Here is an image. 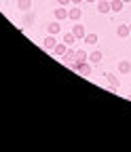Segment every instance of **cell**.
<instances>
[{
	"label": "cell",
	"mask_w": 131,
	"mask_h": 152,
	"mask_svg": "<svg viewBox=\"0 0 131 152\" xmlns=\"http://www.w3.org/2000/svg\"><path fill=\"white\" fill-rule=\"evenodd\" d=\"M72 34H74V36H76V38H85V36H87V32H85V28H83V26H81L78 21H76V26H74V28H72Z\"/></svg>",
	"instance_id": "5b68a950"
},
{
	"label": "cell",
	"mask_w": 131,
	"mask_h": 152,
	"mask_svg": "<svg viewBox=\"0 0 131 152\" xmlns=\"http://www.w3.org/2000/svg\"><path fill=\"white\" fill-rule=\"evenodd\" d=\"M83 40H85L87 45H95V42H97V34H87Z\"/></svg>",
	"instance_id": "2e32d148"
},
{
	"label": "cell",
	"mask_w": 131,
	"mask_h": 152,
	"mask_svg": "<svg viewBox=\"0 0 131 152\" xmlns=\"http://www.w3.org/2000/svg\"><path fill=\"white\" fill-rule=\"evenodd\" d=\"M106 78H108V87H110V89H116V87H119V78H116V76L106 74Z\"/></svg>",
	"instance_id": "5bb4252c"
},
{
	"label": "cell",
	"mask_w": 131,
	"mask_h": 152,
	"mask_svg": "<svg viewBox=\"0 0 131 152\" xmlns=\"http://www.w3.org/2000/svg\"><path fill=\"white\" fill-rule=\"evenodd\" d=\"M64 42H66V45H74V42H76V36H74L72 32L66 34V36H64Z\"/></svg>",
	"instance_id": "e0dca14e"
},
{
	"label": "cell",
	"mask_w": 131,
	"mask_h": 152,
	"mask_svg": "<svg viewBox=\"0 0 131 152\" xmlns=\"http://www.w3.org/2000/svg\"><path fill=\"white\" fill-rule=\"evenodd\" d=\"M47 30H49V34H53V36H55V34H59V32H61V26H59V19H57V21H51V23L47 26Z\"/></svg>",
	"instance_id": "3957f363"
},
{
	"label": "cell",
	"mask_w": 131,
	"mask_h": 152,
	"mask_svg": "<svg viewBox=\"0 0 131 152\" xmlns=\"http://www.w3.org/2000/svg\"><path fill=\"white\" fill-rule=\"evenodd\" d=\"M83 2V0H72V4H81Z\"/></svg>",
	"instance_id": "ffe728a7"
},
{
	"label": "cell",
	"mask_w": 131,
	"mask_h": 152,
	"mask_svg": "<svg viewBox=\"0 0 131 152\" xmlns=\"http://www.w3.org/2000/svg\"><path fill=\"white\" fill-rule=\"evenodd\" d=\"M123 0H112L110 2V9H112V13H119V11H123Z\"/></svg>",
	"instance_id": "8fae6325"
},
{
	"label": "cell",
	"mask_w": 131,
	"mask_h": 152,
	"mask_svg": "<svg viewBox=\"0 0 131 152\" xmlns=\"http://www.w3.org/2000/svg\"><path fill=\"white\" fill-rule=\"evenodd\" d=\"M129 30H131V23H129Z\"/></svg>",
	"instance_id": "603a6c76"
},
{
	"label": "cell",
	"mask_w": 131,
	"mask_h": 152,
	"mask_svg": "<svg viewBox=\"0 0 131 152\" xmlns=\"http://www.w3.org/2000/svg\"><path fill=\"white\" fill-rule=\"evenodd\" d=\"M87 2H95V0H87Z\"/></svg>",
	"instance_id": "44dd1931"
},
{
	"label": "cell",
	"mask_w": 131,
	"mask_h": 152,
	"mask_svg": "<svg viewBox=\"0 0 131 152\" xmlns=\"http://www.w3.org/2000/svg\"><path fill=\"white\" fill-rule=\"evenodd\" d=\"M97 11H100V13L112 11V9H110V2H108V0H100V2H97Z\"/></svg>",
	"instance_id": "4fadbf2b"
},
{
	"label": "cell",
	"mask_w": 131,
	"mask_h": 152,
	"mask_svg": "<svg viewBox=\"0 0 131 152\" xmlns=\"http://www.w3.org/2000/svg\"><path fill=\"white\" fill-rule=\"evenodd\" d=\"M76 57V51H66V55H64V61H70V59H74Z\"/></svg>",
	"instance_id": "ac0fdd59"
},
{
	"label": "cell",
	"mask_w": 131,
	"mask_h": 152,
	"mask_svg": "<svg viewBox=\"0 0 131 152\" xmlns=\"http://www.w3.org/2000/svg\"><path fill=\"white\" fill-rule=\"evenodd\" d=\"M68 13L70 11H66L61 4H59V9H55V19H59V21H64V19H68Z\"/></svg>",
	"instance_id": "8992f818"
},
{
	"label": "cell",
	"mask_w": 131,
	"mask_h": 152,
	"mask_svg": "<svg viewBox=\"0 0 131 152\" xmlns=\"http://www.w3.org/2000/svg\"><path fill=\"white\" fill-rule=\"evenodd\" d=\"M72 70H76L78 74L83 76H91V61H76V64H72Z\"/></svg>",
	"instance_id": "6da1fadb"
},
{
	"label": "cell",
	"mask_w": 131,
	"mask_h": 152,
	"mask_svg": "<svg viewBox=\"0 0 131 152\" xmlns=\"http://www.w3.org/2000/svg\"><path fill=\"white\" fill-rule=\"evenodd\" d=\"M76 61H89V55L83 51V49H76V57H74Z\"/></svg>",
	"instance_id": "9a60e30c"
},
{
	"label": "cell",
	"mask_w": 131,
	"mask_h": 152,
	"mask_svg": "<svg viewBox=\"0 0 131 152\" xmlns=\"http://www.w3.org/2000/svg\"><path fill=\"white\" fill-rule=\"evenodd\" d=\"M81 17H83V11L76 7V9H70V13H68V19H72L74 23L76 21H81Z\"/></svg>",
	"instance_id": "7a4b0ae2"
},
{
	"label": "cell",
	"mask_w": 131,
	"mask_h": 152,
	"mask_svg": "<svg viewBox=\"0 0 131 152\" xmlns=\"http://www.w3.org/2000/svg\"><path fill=\"white\" fill-rule=\"evenodd\" d=\"M57 2H59L61 7H66V4H70V2H72V0H57Z\"/></svg>",
	"instance_id": "d6986e66"
},
{
	"label": "cell",
	"mask_w": 131,
	"mask_h": 152,
	"mask_svg": "<svg viewBox=\"0 0 131 152\" xmlns=\"http://www.w3.org/2000/svg\"><path fill=\"white\" fill-rule=\"evenodd\" d=\"M129 34H131V30H129V26H127V23H123V26H119V28H116V36H119V38H127Z\"/></svg>",
	"instance_id": "277c9868"
},
{
	"label": "cell",
	"mask_w": 131,
	"mask_h": 152,
	"mask_svg": "<svg viewBox=\"0 0 131 152\" xmlns=\"http://www.w3.org/2000/svg\"><path fill=\"white\" fill-rule=\"evenodd\" d=\"M89 61H91V64H95V66H97V64L102 61V51H93V53L89 55Z\"/></svg>",
	"instance_id": "30bf717a"
},
{
	"label": "cell",
	"mask_w": 131,
	"mask_h": 152,
	"mask_svg": "<svg viewBox=\"0 0 131 152\" xmlns=\"http://www.w3.org/2000/svg\"><path fill=\"white\" fill-rule=\"evenodd\" d=\"M119 72H121V74H129V72H131V61H129V59H123V61L119 64Z\"/></svg>",
	"instance_id": "52a82bcc"
},
{
	"label": "cell",
	"mask_w": 131,
	"mask_h": 152,
	"mask_svg": "<svg viewBox=\"0 0 131 152\" xmlns=\"http://www.w3.org/2000/svg\"><path fill=\"white\" fill-rule=\"evenodd\" d=\"M17 9L30 11V9H32V0H17Z\"/></svg>",
	"instance_id": "7c38bea8"
},
{
	"label": "cell",
	"mask_w": 131,
	"mask_h": 152,
	"mask_svg": "<svg viewBox=\"0 0 131 152\" xmlns=\"http://www.w3.org/2000/svg\"><path fill=\"white\" fill-rule=\"evenodd\" d=\"M66 47H68L66 42H61V45H55V49H53L51 53H55V55H57V57H64V55H66V51H68Z\"/></svg>",
	"instance_id": "ba28073f"
},
{
	"label": "cell",
	"mask_w": 131,
	"mask_h": 152,
	"mask_svg": "<svg viewBox=\"0 0 131 152\" xmlns=\"http://www.w3.org/2000/svg\"><path fill=\"white\" fill-rule=\"evenodd\" d=\"M129 99H131V95H129Z\"/></svg>",
	"instance_id": "cb8c5ba5"
},
{
	"label": "cell",
	"mask_w": 131,
	"mask_h": 152,
	"mask_svg": "<svg viewBox=\"0 0 131 152\" xmlns=\"http://www.w3.org/2000/svg\"><path fill=\"white\" fill-rule=\"evenodd\" d=\"M55 45H57V40L53 38V34L45 38V49H47V51H53V49H55Z\"/></svg>",
	"instance_id": "9c48e42d"
},
{
	"label": "cell",
	"mask_w": 131,
	"mask_h": 152,
	"mask_svg": "<svg viewBox=\"0 0 131 152\" xmlns=\"http://www.w3.org/2000/svg\"><path fill=\"white\" fill-rule=\"evenodd\" d=\"M123 2H131V0H123Z\"/></svg>",
	"instance_id": "7402d4cb"
}]
</instances>
